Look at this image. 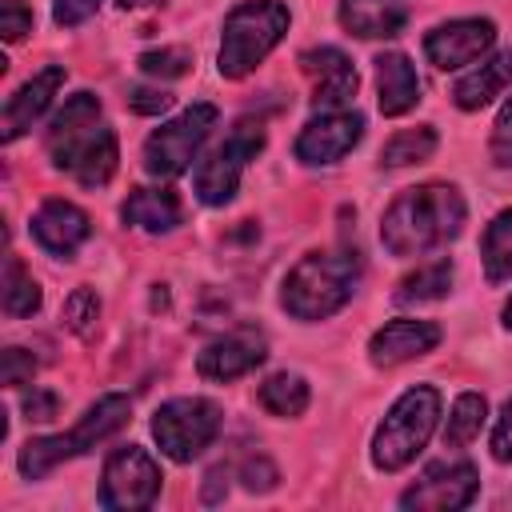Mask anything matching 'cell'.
Returning a JSON list of instances; mask_svg holds the SVG:
<instances>
[{
	"instance_id": "cell-1",
	"label": "cell",
	"mask_w": 512,
	"mask_h": 512,
	"mask_svg": "<svg viewBox=\"0 0 512 512\" xmlns=\"http://www.w3.org/2000/svg\"><path fill=\"white\" fill-rule=\"evenodd\" d=\"M464 216H468L464 196L452 184L404 188L380 216V244L400 260L424 256L456 240L464 228Z\"/></svg>"
},
{
	"instance_id": "cell-2",
	"label": "cell",
	"mask_w": 512,
	"mask_h": 512,
	"mask_svg": "<svg viewBox=\"0 0 512 512\" xmlns=\"http://www.w3.org/2000/svg\"><path fill=\"white\" fill-rule=\"evenodd\" d=\"M48 156L60 172H68L84 188H100L116 172V136L104 124L100 100L92 92H76L48 124Z\"/></svg>"
},
{
	"instance_id": "cell-3",
	"label": "cell",
	"mask_w": 512,
	"mask_h": 512,
	"mask_svg": "<svg viewBox=\"0 0 512 512\" xmlns=\"http://www.w3.org/2000/svg\"><path fill=\"white\" fill-rule=\"evenodd\" d=\"M360 280V256L356 252H308L284 280L280 304L296 320H324L340 312Z\"/></svg>"
},
{
	"instance_id": "cell-4",
	"label": "cell",
	"mask_w": 512,
	"mask_h": 512,
	"mask_svg": "<svg viewBox=\"0 0 512 512\" xmlns=\"http://www.w3.org/2000/svg\"><path fill=\"white\" fill-rule=\"evenodd\" d=\"M288 32V8L280 0H244L224 16L220 40V76H248Z\"/></svg>"
},
{
	"instance_id": "cell-5",
	"label": "cell",
	"mask_w": 512,
	"mask_h": 512,
	"mask_svg": "<svg viewBox=\"0 0 512 512\" xmlns=\"http://www.w3.org/2000/svg\"><path fill=\"white\" fill-rule=\"evenodd\" d=\"M440 416V392L432 384H416L408 388L384 416V424L376 428L372 440V464L384 472H396L404 464L416 460V452L428 444L432 428Z\"/></svg>"
},
{
	"instance_id": "cell-6",
	"label": "cell",
	"mask_w": 512,
	"mask_h": 512,
	"mask_svg": "<svg viewBox=\"0 0 512 512\" xmlns=\"http://www.w3.org/2000/svg\"><path fill=\"white\" fill-rule=\"evenodd\" d=\"M264 148V128L260 120H236L232 132L196 164V196L208 204V208H220L236 196L240 188V176L248 168V160Z\"/></svg>"
},
{
	"instance_id": "cell-7",
	"label": "cell",
	"mask_w": 512,
	"mask_h": 512,
	"mask_svg": "<svg viewBox=\"0 0 512 512\" xmlns=\"http://www.w3.org/2000/svg\"><path fill=\"white\" fill-rule=\"evenodd\" d=\"M220 424H224V416H220V408L212 400H204V396H176V400L156 408L152 436L164 448V456H172L176 464H188V460H196L216 440Z\"/></svg>"
},
{
	"instance_id": "cell-8",
	"label": "cell",
	"mask_w": 512,
	"mask_h": 512,
	"mask_svg": "<svg viewBox=\"0 0 512 512\" xmlns=\"http://www.w3.org/2000/svg\"><path fill=\"white\" fill-rule=\"evenodd\" d=\"M216 128V108L212 104H192L184 108L176 120L160 124L148 140H144V172L160 176V180H172L180 176L192 156L200 152V144L208 140V132Z\"/></svg>"
},
{
	"instance_id": "cell-9",
	"label": "cell",
	"mask_w": 512,
	"mask_h": 512,
	"mask_svg": "<svg viewBox=\"0 0 512 512\" xmlns=\"http://www.w3.org/2000/svg\"><path fill=\"white\" fill-rule=\"evenodd\" d=\"M160 492V464L128 444V448H116L108 460H104V476H100V504L112 508V512H136V508H148Z\"/></svg>"
},
{
	"instance_id": "cell-10",
	"label": "cell",
	"mask_w": 512,
	"mask_h": 512,
	"mask_svg": "<svg viewBox=\"0 0 512 512\" xmlns=\"http://www.w3.org/2000/svg\"><path fill=\"white\" fill-rule=\"evenodd\" d=\"M480 488V476L468 460H436L420 472V480L400 496V508L416 512H456L468 508Z\"/></svg>"
},
{
	"instance_id": "cell-11",
	"label": "cell",
	"mask_w": 512,
	"mask_h": 512,
	"mask_svg": "<svg viewBox=\"0 0 512 512\" xmlns=\"http://www.w3.org/2000/svg\"><path fill=\"white\" fill-rule=\"evenodd\" d=\"M364 136V116L352 108H332L312 116L296 136V160L304 164H336Z\"/></svg>"
},
{
	"instance_id": "cell-12",
	"label": "cell",
	"mask_w": 512,
	"mask_h": 512,
	"mask_svg": "<svg viewBox=\"0 0 512 512\" xmlns=\"http://www.w3.org/2000/svg\"><path fill=\"white\" fill-rule=\"evenodd\" d=\"M496 40V24L484 20V16H468V20H448L440 28H432L424 36V56L440 68V72H452V68H464V64H476Z\"/></svg>"
},
{
	"instance_id": "cell-13",
	"label": "cell",
	"mask_w": 512,
	"mask_h": 512,
	"mask_svg": "<svg viewBox=\"0 0 512 512\" xmlns=\"http://www.w3.org/2000/svg\"><path fill=\"white\" fill-rule=\"evenodd\" d=\"M300 68L312 76L316 92H312V108L316 112H332V108H348L356 96V68L340 48H308L300 56Z\"/></svg>"
},
{
	"instance_id": "cell-14",
	"label": "cell",
	"mask_w": 512,
	"mask_h": 512,
	"mask_svg": "<svg viewBox=\"0 0 512 512\" xmlns=\"http://www.w3.org/2000/svg\"><path fill=\"white\" fill-rule=\"evenodd\" d=\"M264 336L256 328H240V332H228L224 340H212L200 356H196V372L204 380H216V384H228L244 372H252L256 364H264Z\"/></svg>"
},
{
	"instance_id": "cell-15",
	"label": "cell",
	"mask_w": 512,
	"mask_h": 512,
	"mask_svg": "<svg viewBox=\"0 0 512 512\" xmlns=\"http://www.w3.org/2000/svg\"><path fill=\"white\" fill-rule=\"evenodd\" d=\"M88 232H92L88 212L76 208V204H68V200H44V204L36 208V216H32V236H36V244H40L44 252H52V256H64V260L88 240Z\"/></svg>"
},
{
	"instance_id": "cell-16",
	"label": "cell",
	"mask_w": 512,
	"mask_h": 512,
	"mask_svg": "<svg viewBox=\"0 0 512 512\" xmlns=\"http://www.w3.org/2000/svg\"><path fill=\"white\" fill-rule=\"evenodd\" d=\"M60 84H64V68H60V64H48V68L36 72L28 84H20V88L8 96V104H4L0 140H16V136H24V132L48 112V104H52V96H56Z\"/></svg>"
},
{
	"instance_id": "cell-17",
	"label": "cell",
	"mask_w": 512,
	"mask_h": 512,
	"mask_svg": "<svg viewBox=\"0 0 512 512\" xmlns=\"http://www.w3.org/2000/svg\"><path fill=\"white\" fill-rule=\"evenodd\" d=\"M436 344H440V328L432 320H392L372 336L368 356H372L376 368H396L404 360H416V356L432 352Z\"/></svg>"
},
{
	"instance_id": "cell-18",
	"label": "cell",
	"mask_w": 512,
	"mask_h": 512,
	"mask_svg": "<svg viewBox=\"0 0 512 512\" xmlns=\"http://www.w3.org/2000/svg\"><path fill=\"white\" fill-rule=\"evenodd\" d=\"M508 84H512V48H504V52L480 60L472 72H464L452 88V100H456V108L476 112V108L492 104Z\"/></svg>"
},
{
	"instance_id": "cell-19",
	"label": "cell",
	"mask_w": 512,
	"mask_h": 512,
	"mask_svg": "<svg viewBox=\"0 0 512 512\" xmlns=\"http://www.w3.org/2000/svg\"><path fill=\"white\" fill-rule=\"evenodd\" d=\"M340 24L360 40H388L404 32L408 8L400 0H340Z\"/></svg>"
},
{
	"instance_id": "cell-20",
	"label": "cell",
	"mask_w": 512,
	"mask_h": 512,
	"mask_svg": "<svg viewBox=\"0 0 512 512\" xmlns=\"http://www.w3.org/2000/svg\"><path fill=\"white\" fill-rule=\"evenodd\" d=\"M376 100L384 116H404L408 108H416L420 100V80L416 68L408 64L404 52H380L376 56Z\"/></svg>"
},
{
	"instance_id": "cell-21",
	"label": "cell",
	"mask_w": 512,
	"mask_h": 512,
	"mask_svg": "<svg viewBox=\"0 0 512 512\" xmlns=\"http://www.w3.org/2000/svg\"><path fill=\"white\" fill-rule=\"evenodd\" d=\"M128 416H132V400H128V396H120V392L100 396V400H96V404L76 420V428L68 432L72 456H80V452L96 448L100 440H108L112 432H120V428L128 424Z\"/></svg>"
},
{
	"instance_id": "cell-22",
	"label": "cell",
	"mask_w": 512,
	"mask_h": 512,
	"mask_svg": "<svg viewBox=\"0 0 512 512\" xmlns=\"http://www.w3.org/2000/svg\"><path fill=\"white\" fill-rule=\"evenodd\" d=\"M120 216H124V224L144 228V232H172L184 212H180L176 192H168V188H132Z\"/></svg>"
},
{
	"instance_id": "cell-23",
	"label": "cell",
	"mask_w": 512,
	"mask_h": 512,
	"mask_svg": "<svg viewBox=\"0 0 512 512\" xmlns=\"http://www.w3.org/2000/svg\"><path fill=\"white\" fill-rule=\"evenodd\" d=\"M480 260H484V276L492 284H500V280L512 276V208H504L500 216H492V224L484 228Z\"/></svg>"
},
{
	"instance_id": "cell-24",
	"label": "cell",
	"mask_w": 512,
	"mask_h": 512,
	"mask_svg": "<svg viewBox=\"0 0 512 512\" xmlns=\"http://www.w3.org/2000/svg\"><path fill=\"white\" fill-rule=\"evenodd\" d=\"M436 152V128L432 124H420V128H404L396 136L384 140L380 148V164L384 168H404V164H420Z\"/></svg>"
},
{
	"instance_id": "cell-25",
	"label": "cell",
	"mask_w": 512,
	"mask_h": 512,
	"mask_svg": "<svg viewBox=\"0 0 512 512\" xmlns=\"http://www.w3.org/2000/svg\"><path fill=\"white\" fill-rule=\"evenodd\" d=\"M452 288V264L448 260H432L424 268H416L412 276H404L396 284V304H424V300H440Z\"/></svg>"
},
{
	"instance_id": "cell-26",
	"label": "cell",
	"mask_w": 512,
	"mask_h": 512,
	"mask_svg": "<svg viewBox=\"0 0 512 512\" xmlns=\"http://www.w3.org/2000/svg\"><path fill=\"white\" fill-rule=\"evenodd\" d=\"M260 404L272 416H300L308 408V384L296 372H276L260 384Z\"/></svg>"
},
{
	"instance_id": "cell-27",
	"label": "cell",
	"mask_w": 512,
	"mask_h": 512,
	"mask_svg": "<svg viewBox=\"0 0 512 512\" xmlns=\"http://www.w3.org/2000/svg\"><path fill=\"white\" fill-rule=\"evenodd\" d=\"M36 308H40V284L16 256H8L4 260V312L20 320V316H32Z\"/></svg>"
},
{
	"instance_id": "cell-28",
	"label": "cell",
	"mask_w": 512,
	"mask_h": 512,
	"mask_svg": "<svg viewBox=\"0 0 512 512\" xmlns=\"http://www.w3.org/2000/svg\"><path fill=\"white\" fill-rule=\"evenodd\" d=\"M484 412H488L484 396L464 392V396L452 404V416H448V428H444V444H448V448H464L468 440H476L480 428H484Z\"/></svg>"
},
{
	"instance_id": "cell-29",
	"label": "cell",
	"mask_w": 512,
	"mask_h": 512,
	"mask_svg": "<svg viewBox=\"0 0 512 512\" xmlns=\"http://www.w3.org/2000/svg\"><path fill=\"white\" fill-rule=\"evenodd\" d=\"M64 320L76 336H92L96 320H100V296L92 288H76L68 300H64Z\"/></svg>"
},
{
	"instance_id": "cell-30",
	"label": "cell",
	"mask_w": 512,
	"mask_h": 512,
	"mask_svg": "<svg viewBox=\"0 0 512 512\" xmlns=\"http://www.w3.org/2000/svg\"><path fill=\"white\" fill-rule=\"evenodd\" d=\"M188 64H192V56H188L184 48H160V52H144V56H140V68H144L148 76H160V80L184 76Z\"/></svg>"
},
{
	"instance_id": "cell-31",
	"label": "cell",
	"mask_w": 512,
	"mask_h": 512,
	"mask_svg": "<svg viewBox=\"0 0 512 512\" xmlns=\"http://www.w3.org/2000/svg\"><path fill=\"white\" fill-rule=\"evenodd\" d=\"M32 376H36V356L24 352V348H4V356H0V380L8 388H20Z\"/></svg>"
},
{
	"instance_id": "cell-32",
	"label": "cell",
	"mask_w": 512,
	"mask_h": 512,
	"mask_svg": "<svg viewBox=\"0 0 512 512\" xmlns=\"http://www.w3.org/2000/svg\"><path fill=\"white\" fill-rule=\"evenodd\" d=\"M0 32H4V40H24L28 32H32V8L24 4V0H4L0 4Z\"/></svg>"
},
{
	"instance_id": "cell-33",
	"label": "cell",
	"mask_w": 512,
	"mask_h": 512,
	"mask_svg": "<svg viewBox=\"0 0 512 512\" xmlns=\"http://www.w3.org/2000/svg\"><path fill=\"white\" fill-rule=\"evenodd\" d=\"M240 480H244L248 492H268V488H276L280 472H276V464H272L268 456H248V460L240 464Z\"/></svg>"
},
{
	"instance_id": "cell-34",
	"label": "cell",
	"mask_w": 512,
	"mask_h": 512,
	"mask_svg": "<svg viewBox=\"0 0 512 512\" xmlns=\"http://www.w3.org/2000/svg\"><path fill=\"white\" fill-rule=\"evenodd\" d=\"M492 156H496V164H504V168H512V100L500 108V116H496V128H492Z\"/></svg>"
},
{
	"instance_id": "cell-35",
	"label": "cell",
	"mask_w": 512,
	"mask_h": 512,
	"mask_svg": "<svg viewBox=\"0 0 512 512\" xmlns=\"http://www.w3.org/2000/svg\"><path fill=\"white\" fill-rule=\"evenodd\" d=\"M56 412H60V400H56V392H44V388H32L28 396H24V416L28 420H56Z\"/></svg>"
},
{
	"instance_id": "cell-36",
	"label": "cell",
	"mask_w": 512,
	"mask_h": 512,
	"mask_svg": "<svg viewBox=\"0 0 512 512\" xmlns=\"http://www.w3.org/2000/svg\"><path fill=\"white\" fill-rule=\"evenodd\" d=\"M96 8H100V0H56L52 4V16H56V24L72 28V24H84Z\"/></svg>"
},
{
	"instance_id": "cell-37",
	"label": "cell",
	"mask_w": 512,
	"mask_h": 512,
	"mask_svg": "<svg viewBox=\"0 0 512 512\" xmlns=\"http://www.w3.org/2000/svg\"><path fill=\"white\" fill-rule=\"evenodd\" d=\"M492 456H496L500 464L512 460V400L500 408V420H496V428H492Z\"/></svg>"
},
{
	"instance_id": "cell-38",
	"label": "cell",
	"mask_w": 512,
	"mask_h": 512,
	"mask_svg": "<svg viewBox=\"0 0 512 512\" xmlns=\"http://www.w3.org/2000/svg\"><path fill=\"white\" fill-rule=\"evenodd\" d=\"M128 104H132V112H140V116H160V112L172 104V96H168V92H156V88H136V92L128 96Z\"/></svg>"
},
{
	"instance_id": "cell-39",
	"label": "cell",
	"mask_w": 512,
	"mask_h": 512,
	"mask_svg": "<svg viewBox=\"0 0 512 512\" xmlns=\"http://www.w3.org/2000/svg\"><path fill=\"white\" fill-rule=\"evenodd\" d=\"M228 476H232V472H228V464H216V468L204 476V492H200V496H204L208 504H216V500L228 492Z\"/></svg>"
},
{
	"instance_id": "cell-40",
	"label": "cell",
	"mask_w": 512,
	"mask_h": 512,
	"mask_svg": "<svg viewBox=\"0 0 512 512\" xmlns=\"http://www.w3.org/2000/svg\"><path fill=\"white\" fill-rule=\"evenodd\" d=\"M120 8H140V4H156V0H116Z\"/></svg>"
},
{
	"instance_id": "cell-41",
	"label": "cell",
	"mask_w": 512,
	"mask_h": 512,
	"mask_svg": "<svg viewBox=\"0 0 512 512\" xmlns=\"http://www.w3.org/2000/svg\"><path fill=\"white\" fill-rule=\"evenodd\" d=\"M504 324H508V328H512V300H508V304H504Z\"/></svg>"
}]
</instances>
